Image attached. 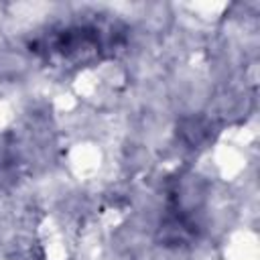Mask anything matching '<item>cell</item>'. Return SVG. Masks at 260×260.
Segmentation results:
<instances>
[{"label":"cell","instance_id":"obj_1","mask_svg":"<svg viewBox=\"0 0 260 260\" xmlns=\"http://www.w3.org/2000/svg\"><path fill=\"white\" fill-rule=\"evenodd\" d=\"M195 238V225L189 215L173 213L156 228V242L165 248H183Z\"/></svg>","mask_w":260,"mask_h":260},{"label":"cell","instance_id":"obj_3","mask_svg":"<svg viewBox=\"0 0 260 260\" xmlns=\"http://www.w3.org/2000/svg\"><path fill=\"white\" fill-rule=\"evenodd\" d=\"M211 122L201 114L183 116L177 122V136L191 148H201L205 142L211 140Z\"/></svg>","mask_w":260,"mask_h":260},{"label":"cell","instance_id":"obj_2","mask_svg":"<svg viewBox=\"0 0 260 260\" xmlns=\"http://www.w3.org/2000/svg\"><path fill=\"white\" fill-rule=\"evenodd\" d=\"M205 183L195 177V175H187L177 183V189L173 193V201H175V213L181 215H189L191 211L199 209L205 201Z\"/></svg>","mask_w":260,"mask_h":260}]
</instances>
